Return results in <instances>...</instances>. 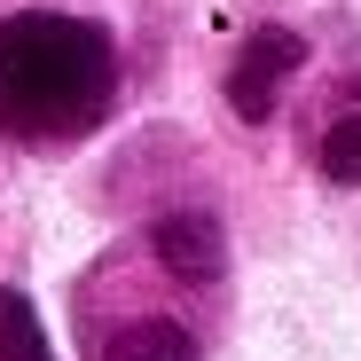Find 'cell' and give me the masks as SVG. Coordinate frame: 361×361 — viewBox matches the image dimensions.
<instances>
[{
  "mask_svg": "<svg viewBox=\"0 0 361 361\" xmlns=\"http://www.w3.org/2000/svg\"><path fill=\"white\" fill-rule=\"evenodd\" d=\"M118 55L87 16L24 8L0 24V134L16 142H71L110 110Z\"/></svg>",
  "mask_w": 361,
  "mask_h": 361,
  "instance_id": "6da1fadb",
  "label": "cell"
},
{
  "mask_svg": "<svg viewBox=\"0 0 361 361\" xmlns=\"http://www.w3.org/2000/svg\"><path fill=\"white\" fill-rule=\"evenodd\" d=\"M298 63H307V39L283 32V24H259V32L244 39V55H235V71H228V102H235V118H267L275 94H283V79H290Z\"/></svg>",
  "mask_w": 361,
  "mask_h": 361,
  "instance_id": "7a4b0ae2",
  "label": "cell"
},
{
  "mask_svg": "<svg viewBox=\"0 0 361 361\" xmlns=\"http://www.w3.org/2000/svg\"><path fill=\"white\" fill-rule=\"evenodd\" d=\"M157 259H165L180 283H220L228 235H220L212 212H165V220H157Z\"/></svg>",
  "mask_w": 361,
  "mask_h": 361,
  "instance_id": "3957f363",
  "label": "cell"
},
{
  "mask_svg": "<svg viewBox=\"0 0 361 361\" xmlns=\"http://www.w3.org/2000/svg\"><path fill=\"white\" fill-rule=\"evenodd\" d=\"M0 361H55L39 338V314L24 290H0Z\"/></svg>",
  "mask_w": 361,
  "mask_h": 361,
  "instance_id": "277c9868",
  "label": "cell"
},
{
  "mask_svg": "<svg viewBox=\"0 0 361 361\" xmlns=\"http://www.w3.org/2000/svg\"><path fill=\"white\" fill-rule=\"evenodd\" d=\"M322 173L338 180V189H361V110H345L322 134Z\"/></svg>",
  "mask_w": 361,
  "mask_h": 361,
  "instance_id": "5b68a950",
  "label": "cell"
},
{
  "mask_svg": "<svg viewBox=\"0 0 361 361\" xmlns=\"http://www.w3.org/2000/svg\"><path fill=\"white\" fill-rule=\"evenodd\" d=\"M126 361H197V345L180 338V330H157V322H149V330L126 345Z\"/></svg>",
  "mask_w": 361,
  "mask_h": 361,
  "instance_id": "8992f818",
  "label": "cell"
}]
</instances>
